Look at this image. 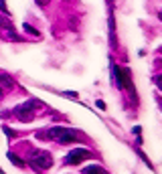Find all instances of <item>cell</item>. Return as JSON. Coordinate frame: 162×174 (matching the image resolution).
<instances>
[{
	"instance_id": "cell-2",
	"label": "cell",
	"mask_w": 162,
	"mask_h": 174,
	"mask_svg": "<svg viewBox=\"0 0 162 174\" xmlns=\"http://www.w3.org/2000/svg\"><path fill=\"white\" fill-rule=\"evenodd\" d=\"M41 101L39 99H28V101H24L20 103L18 107H14V117L18 119V122H23V124H28V122H33L35 119V107H39Z\"/></svg>"
},
{
	"instance_id": "cell-9",
	"label": "cell",
	"mask_w": 162,
	"mask_h": 174,
	"mask_svg": "<svg viewBox=\"0 0 162 174\" xmlns=\"http://www.w3.org/2000/svg\"><path fill=\"white\" fill-rule=\"evenodd\" d=\"M23 28H24V33H28L31 36H35V39H41V35H39V31H36V28H33L31 24H24Z\"/></svg>"
},
{
	"instance_id": "cell-4",
	"label": "cell",
	"mask_w": 162,
	"mask_h": 174,
	"mask_svg": "<svg viewBox=\"0 0 162 174\" xmlns=\"http://www.w3.org/2000/svg\"><path fill=\"white\" fill-rule=\"evenodd\" d=\"M87 158H93V154L89 150H85V148H73V150L63 158V164H67V166H77V164H81L83 160H87Z\"/></svg>"
},
{
	"instance_id": "cell-8",
	"label": "cell",
	"mask_w": 162,
	"mask_h": 174,
	"mask_svg": "<svg viewBox=\"0 0 162 174\" xmlns=\"http://www.w3.org/2000/svg\"><path fill=\"white\" fill-rule=\"evenodd\" d=\"M8 160H10V162H14V166H18V168H24V162L20 160V158H18V156H14L12 152H8Z\"/></svg>"
},
{
	"instance_id": "cell-1",
	"label": "cell",
	"mask_w": 162,
	"mask_h": 174,
	"mask_svg": "<svg viewBox=\"0 0 162 174\" xmlns=\"http://www.w3.org/2000/svg\"><path fill=\"white\" fill-rule=\"evenodd\" d=\"M39 140H53L57 144H73V142H81V132L73 128H65V126H53L36 132Z\"/></svg>"
},
{
	"instance_id": "cell-10",
	"label": "cell",
	"mask_w": 162,
	"mask_h": 174,
	"mask_svg": "<svg viewBox=\"0 0 162 174\" xmlns=\"http://www.w3.org/2000/svg\"><path fill=\"white\" fill-rule=\"evenodd\" d=\"M63 95H67V97H79L77 91H63Z\"/></svg>"
},
{
	"instance_id": "cell-5",
	"label": "cell",
	"mask_w": 162,
	"mask_h": 174,
	"mask_svg": "<svg viewBox=\"0 0 162 174\" xmlns=\"http://www.w3.org/2000/svg\"><path fill=\"white\" fill-rule=\"evenodd\" d=\"M0 36L6 41H18V35L12 26L10 18H6V16H0Z\"/></svg>"
},
{
	"instance_id": "cell-14",
	"label": "cell",
	"mask_w": 162,
	"mask_h": 174,
	"mask_svg": "<svg viewBox=\"0 0 162 174\" xmlns=\"http://www.w3.org/2000/svg\"><path fill=\"white\" fill-rule=\"evenodd\" d=\"M36 4H39V6H47V2H49V0H35Z\"/></svg>"
},
{
	"instance_id": "cell-3",
	"label": "cell",
	"mask_w": 162,
	"mask_h": 174,
	"mask_svg": "<svg viewBox=\"0 0 162 174\" xmlns=\"http://www.w3.org/2000/svg\"><path fill=\"white\" fill-rule=\"evenodd\" d=\"M28 164L35 168L36 172H45V170H49V168L53 166V156H51L49 152H45V150H36V152L31 154Z\"/></svg>"
},
{
	"instance_id": "cell-15",
	"label": "cell",
	"mask_w": 162,
	"mask_h": 174,
	"mask_svg": "<svg viewBox=\"0 0 162 174\" xmlns=\"http://www.w3.org/2000/svg\"><path fill=\"white\" fill-rule=\"evenodd\" d=\"M0 93H2V73H0Z\"/></svg>"
},
{
	"instance_id": "cell-6",
	"label": "cell",
	"mask_w": 162,
	"mask_h": 174,
	"mask_svg": "<svg viewBox=\"0 0 162 174\" xmlns=\"http://www.w3.org/2000/svg\"><path fill=\"white\" fill-rule=\"evenodd\" d=\"M112 83L117 89H122V73H120V67L114 65V63H112Z\"/></svg>"
},
{
	"instance_id": "cell-11",
	"label": "cell",
	"mask_w": 162,
	"mask_h": 174,
	"mask_svg": "<svg viewBox=\"0 0 162 174\" xmlns=\"http://www.w3.org/2000/svg\"><path fill=\"white\" fill-rule=\"evenodd\" d=\"M0 10L4 12V14H8V8H6V4H4V0H0Z\"/></svg>"
},
{
	"instance_id": "cell-7",
	"label": "cell",
	"mask_w": 162,
	"mask_h": 174,
	"mask_svg": "<svg viewBox=\"0 0 162 174\" xmlns=\"http://www.w3.org/2000/svg\"><path fill=\"white\" fill-rule=\"evenodd\" d=\"M83 174H107V172H105L101 166L93 164V166H87V168H83Z\"/></svg>"
},
{
	"instance_id": "cell-12",
	"label": "cell",
	"mask_w": 162,
	"mask_h": 174,
	"mask_svg": "<svg viewBox=\"0 0 162 174\" xmlns=\"http://www.w3.org/2000/svg\"><path fill=\"white\" fill-rule=\"evenodd\" d=\"M4 132H6V136H8V138H12V136H14V132H12L10 128H4Z\"/></svg>"
},
{
	"instance_id": "cell-13",
	"label": "cell",
	"mask_w": 162,
	"mask_h": 174,
	"mask_svg": "<svg viewBox=\"0 0 162 174\" xmlns=\"http://www.w3.org/2000/svg\"><path fill=\"white\" fill-rule=\"evenodd\" d=\"M95 105H97V107H99V109H105V103H104V101H99V99H97V101H95Z\"/></svg>"
}]
</instances>
